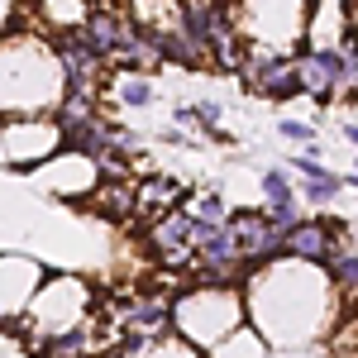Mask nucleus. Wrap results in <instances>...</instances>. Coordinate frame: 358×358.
Instances as JSON below:
<instances>
[{
  "instance_id": "13",
  "label": "nucleus",
  "mask_w": 358,
  "mask_h": 358,
  "mask_svg": "<svg viewBox=\"0 0 358 358\" xmlns=\"http://www.w3.org/2000/svg\"><path fill=\"white\" fill-rule=\"evenodd\" d=\"M86 206H91L101 220L124 224V220H134L138 192H134V182H129V177H101V182H96V192L86 196Z\"/></svg>"
},
{
  "instance_id": "6",
  "label": "nucleus",
  "mask_w": 358,
  "mask_h": 358,
  "mask_svg": "<svg viewBox=\"0 0 358 358\" xmlns=\"http://www.w3.org/2000/svg\"><path fill=\"white\" fill-rule=\"evenodd\" d=\"M62 153V129L48 115H24V120H5V163L29 172L38 163H53Z\"/></svg>"
},
{
  "instance_id": "1",
  "label": "nucleus",
  "mask_w": 358,
  "mask_h": 358,
  "mask_svg": "<svg viewBox=\"0 0 358 358\" xmlns=\"http://www.w3.org/2000/svg\"><path fill=\"white\" fill-rule=\"evenodd\" d=\"M244 306L248 325L273 349H310L315 339H325L344 301L334 296L325 268L277 258V263L253 268L244 277Z\"/></svg>"
},
{
  "instance_id": "22",
  "label": "nucleus",
  "mask_w": 358,
  "mask_h": 358,
  "mask_svg": "<svg viewBox=\"0 0 358 358\" xmlns=\"http://www.w3.org/2000/svg\"><path fill=\"white\" fill-rule=\"evenodd\" d=\"M339 192H344V177L339 172H315V177H301L296 182V196H301L306 206H315V210H325V206H334L339 201Z\"/></svg>"
},
{
  "instance_id": "7",
  "label": "nucleus",
  "mask_w": 358,
  "mask_h": 358,
  "mask_svg": "<svg viewBox=\"0 0 358 358\" xmlns=\"http://www.w3.org/2000/svg\"><path fill=\"white\" fill-rule=\"evenodd\" d=\"M349 224L344 220H330V215H315V220H296L287 234H282V258H296V263H310V268H325L330 253L339 244H349Z\"/></svg>"
},
{
  "instance_id": "15",
  "label": "nucleus",
  "mask_w": 358,
  "mask_h": 358,
  "mask_svg": "<svg viewBox=\"0 0 358 358\" xmlns=\"http://www.w3.org/2000/svg\"><path fill=\"white\" fill-rule=\"evenodd\" d=\"M134 192H138L134 215H143V220H158L163 210H172V206H182V201H187L182 182H177V177H163V172H148L143 182H134Z\"/></svg>"
},
{
  "instance_id": "27",
  "label": "nucleus",
  "mask_w": 358,
  "mask_h": 358,
  "mask_svg": "<svg viewBox=\"0 0 358 358\" xmlns=\"http://www.w3.org/2000/svg\"><path fill=\"white\" fill-rule=\"evenodd\" d=\"M277 134L292 138V143H315V124H306V120H282Z\"/></svg>"
},
{
  "instance_id": "28",
  "label": "nucleus",
  "mask_w": 358,
  "mask_h": 358,
  "mask_svg": "<svg viewBox=\"0 0 358 358\" xmlns=\"http://www.w3.org/2000/svg\"><path fill=\"white\" fill-rule=\"evenodd\" d=\"M172 124H177V129H196V106H192V101L172 110Z\"/></svg>"
},
{
  "instance_id": "10",
  "label": "nucleus",
  "mask_w": 358,
  "mask_h": 358,
  "mask_svg": "<svg viewBox=\"0 0 358 358\" xmlns=\"http://www.w3.org/2000/svg\"><path fill=\"white\" fill-rule=\"evenodd\" d=\"M48 282V273L34 258H15L0 253V330H10L20 315L29 310V301L38 296V287Z\"/></svg>"
},
{
  "instance_id": "30",
  "label": "nucleus",
  "mask_w": 358,
  "mask_h": 358,
  "mask_svg": "<svg viewBox=\"0 0 358 358\" xmlns=\"http://www.w3.org/2000/svg\"><path fill=\"white\" fill-rule=\"evenodd\" d=\"M354 172H358V153H354Z\"/></svg>"
},
{
  "instance_id": "20",
  "label": "nucleus",
  "mask_w": 358,
  "mask_h": 358,
  "mask_svg": "<svg viewBox=\"0 0 358 358\" xmlns=\"http://www.w3.org/2000/svg\"><path fill=\"white\" fill-rule=\"evenodd\" d=\"M206 358H273V344L253 330V325H239L234 334H224Z\"/></svg>"
},
{
  "instance_id": "9",
  "label": "nucleus",
  "mask_w": 358,
  "mask_h": 358,
  "mask_svg": "<svg viewBox=\"0 0 358 358\" xmlns=\"http://www.w3.org/2000/svg\"><path fill=\"white\" fill-rule=\"evenodd\" d=\"M192 234H196V215L187 206L163 210L158 220H148V229H143V239H148L153 258H158L163 268H192V258H196Z\"/></svg>"
},
{
  "instance_id": "3",
  "label": "nucleus",
  "mask_w": 358,
  "mask_h": 358,
  "mask_svg": "<svg viewBox=\"0 0 358 358\" xmlns=\"http://www.w3.org/2000/svg\"><path fill=\"white\" fill-rule=\"evenodd\" d=\"M248 325L244 287H215V282H192L172 296V334L210 354L224 334Z\"/></svg>"
},
{
  "instance_id": "18",
  "label": "nucleus",
  "mask_w": 358,
  "mask_h": 358,
  "mask_svg": "<svg viewBox=\"0 0 358 358\" xmlns=\"http://www.w3.org/2000/svg\"><path fill=\"white\" fill-rule=\"evenodd\" d=\"M325 277H330L334 296L344 306H358V244L349 239V244H339L330 253V263H325Z\"/></svg>"
},
{
  "instance_id": "24",
  "label": "nucleus",
  "mask_w": 358,
  "mask_h": 358,
  "mask_svg": "<svg viewBox=\"0 0 358 358\" xmlns=\"http://www.w3.org/2000/svg\"><path fill=\"white\" fill-rule=\"evenodd\" d=\"M143 358H206V354H201L196 344H187V339L167 334V339H158V344H153V349H148Z\"/></svg>"
},
{
  "instance_id": "21",
  "label": "nucleus",
  "mask_w": 358,
  "mask_h": 358,
  "mask_svg": "<svg viewBox=\"0 0 358 358\" xmlns=\"http://www.w3.org/2000/svg\"><path fill=\"white\" fill-rule=\"evenodd\" d=\"M91 115H101V110H96V91H72V86H67L48 120H53L57 129H77V124H86Z\"/></svg>"
},
{
  "instance_id": "4",
  "label": "nucleus",
  "mask_w": 358,
  "mask_h": 358,
  "mask_svg": "<svg viewBox=\"0 0 358 358\" xmlns=\"http://www.w3.org/2000/svg\"><path fill=\"white\" fill-rule=\"evenodd\" d=\"M234 24L248 53H301L310 0H234Z\"/></svg>"
},
{
  "instance_id": "26",
  "label": "nucleus",
  "mask_w": 358,
  "mask_h": 358,
  "mask_svg": "<svg viewBox=\"0 0 358 358\" xmlns=\"http://www.w3.org/2000/svg\"><path fill=\"white\" fill-rule=\"evenodd\" d=\"M292 172H296V177H315V172H325L320 148H315V143H306V153H292Z\"/></svg>"
},
{
  "instance_id": "2",
  "label": "nucleus",
  "mask_w": 358,
  "mask_h": 358,
  "mask_svg": "<svg viewBox=\"0 0 358 358\" xmlns=\"http://www.w3.org/2000/svg\"><path fill=\"white\" fill-rule=\"evenodd\" d=\"M62 91H67V77H62L53 38L38 24H15L0 38V120L53 115Z\"/></svg>"
},
{
  "instance_id": "5",
  "label": "nucleus",
  "mask_w": 358,
  "mask_h": 358,
  "mask_svg": "<svg viewBox=\"0 0 358 358\" xmlns=\"http://www.w3.org/2000/svg\"><path fill=\"white\" fill-rule=\"evenodd\" d=\"M86 320H91V287H86L82 277L62 273V277H48V282L38 287V296L29 301V310L10 330H20L29 344H38V339H48V334L77 330Z\"/></svg>"
},
{
  "instance_id": "14",
  "label": "nucleus",
  "mask_w": 358,
  "mask_h": 358,
  "mask_svg": "<svg viewBox=\"0 0 358 358\" xmlns=\"http://www.w3.org/2000/svg\"><path fill=\"white\" fill-rule=\"evenodd\" d=\"M120 325L153 334V339H167L172 334V296H138V301L120 306Z\"/></svg>"
},
{
  "instance_id": "8",
  "label": "nucleus",
  "mask_w": 358,
  "mask_h": 358,
  "mask_svg": "<svg viewBox=\"0 0 358 358\" xmlns=\"http://www.w3.org/2000/svg\"><path fill=\"white\" fill-rule=\"evenodd\" d=\"M229 234H234V244H239V258H244V268H268L282 258V229L268 210H229Z\"/></svg>"
},
{
  "instance_id": "29",
  "label": "nucleus",
  "mask_w": 358,
  "mask_h": 358,
  "mask_svg": "<svg viewBox=\"0 0 358 358\" xmlns=\"http://www.w3.org/2000/svg\"><path fill=\"white\" fill-rule=\"evenodd\" d=\"M344 138H349V143L358 148V120H344Z\"/></svg>"
},
{
  "instance_id": "23",
  "label": "nucleus",
  "mask_w": 358,
  "mask_h": 358,
  "mask_svg": "<svg viewBox=\"0 0 358 358\" xmlns=\"http://www.w3.org/2000/svg\"><path fill=\"white\" fill-rule=\"evenodd\" d=\"M187 210H192L196 220H206V224H224L229 220V206H224V192L220 187H206V192H192L187 201H182Z\"/></svg>"
},
{
  "instance_id": "12",
  "label": "nucleus",
  "mask_w": 358,
  "mask_h": 358,
  "mask_svg": "<svg viewBox=\"0 0 358 358\" xmlns=\"http://www.w3.org/2000/svg\"><path fill=\"white\" fill-rule=\"evenodd\" d=\"M134 15H129V5L124 10H91L82 20V38L91 43V53H101L106 62H115V53L134 38Z\"/></svg>"
},
{
  "instance_id": "25",
  "label": "nucleus",
  "mask_w": 358,
  "mask_h": 358,
  "mask_svg": "<svg viewBox=\"0 0 358 358\" xmlns=\"http://www.w3.org/2000/svg\"><path fill=\"white\" fill-rule=\"evenodd\" d=\"M196 106V129L210 134V129H224V106L220 101H192Z\"/></svg>"
},
{
  "instance_id": "17",
  "label": "nucleus",
  "mask_w": 358,
  "mask_h": 358,
  "mask_svg": "<svg viewBox=\"0 0 358 358\" xmlns=\"http://www.w3.org/2000/svg\"><path fill=\"white\" fill-rule=\"evenodd\" d=\"M43 358H96L106 344H96V320H86L77 330H62V334H48L34 344Z\"/></svg>"
},
{
  "instance_id": "16",
  "label": "nucleus",
  "mask_w": 358,
  "mask_h": 358,
  "mask_svg": "<svg viewBox=\"0 0 358 358\" xmlns=\"http://www.w3.org/2000/svg\"><path fill=\"white\" fill-rule=\"evenodd\" d=\"M106 82H110V101L124 106V110H148V106H158L153 72H129V67H120V72L106 77Z\"/></svg>"
},
{
  "instance_id": "19",
  "label": "nucleus",
  "mask_w": 358,
  "mask_h": 358,
  "mask_svg": "<svg viewBox=\"0 0 358 358\" xmlns=\"http://www.w3.org/2000/svg\"><path fill=\"white\" fill-rule=\"evenodd\" d=\"M110 67H129V72H158V67H167V57H163V43L148 34V29H134V38L115 53Z\"/></svg>"
},
{
  "instance_id": "11",
  "label": "nucleus",
  "mask_w": 358,
  "mask_h": 358,
  "mask_svg": "<svg viewBox=\"0 0 358 358\" xmlns=\"http://www.w3.org/2000/svg\"><path fill=\"white\" fill-rule=\"evenodd\" d=\"M296 77H301V96H310L315 106H330L334 96L349 86L344 53L339 48H310L306 43L301 53H296Z\"/></svg>"
}]
</instances>
